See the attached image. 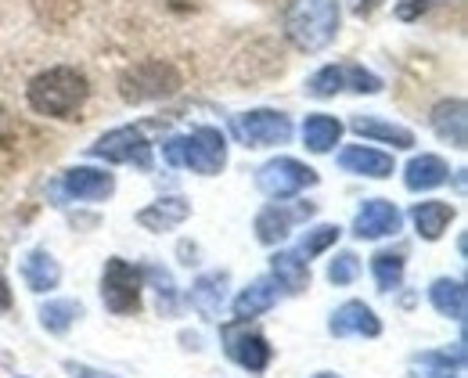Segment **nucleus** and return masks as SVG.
Wrapping results in <instances>:
<instances>
[{"label":"nucleus","mask_w":468,"mask_h":378,"mask_svg":"<svg viewBox=\"0 0 468 378\" xmlns=\"http://www.w3.org/2000/svg\"><path fill=\"white\" fill-rule=\"evenodd\" d=\"M328 331H332L335 339H346V335L375 339V335H382V320H378V314H375L367 303L350 299V303H343V307L332 314V320H328Z\"/></svg>","instance_id":"14"},{"label":"nucleus","mask_w":468,"mask_h":378,"mask_svg":"<svg viewBox=\"0 0 468 378\" xmlns=\"http://www.w3.org/2000/svg\"><path fill=\"white\" fill-rule=\"evenodd\" d=\"M339 170L356 173V177H371V181H386V177H393V155H386L378 148L350 144L339 152Z\"/></svg>","instance_id":"15"},{"label":"nucleus","mask_w":468,"mask_h":378,"mask_svg":"<svg viewBox=\"0 0 468 378\" xmlns=\"http://www.w3.org/2000/svg\"><path fill=\"white\" fill-rule=\"evenodd\" d=\"M29 109L51 120H72V112L83 109V101L90 98V83L80 68L72 65H55L40 76H33V83L26 87Z\"/></svg>","instance_id":"2"},{"label":"nucleus","mask_w":468,"mask_h":378,"mask_svg":"<svg viewBox=\"0 0 468 378\" xmlns=\"http://www.w3.org/2000/svg\"><path fill=\"white\" fill-rule=\"evenodd\" d=\"M314 378H339V375H332V372H321V375H314Z\"/></svg>","instance_id":"36"},{"label":"nucleus","mask_w":468,"mask_h":378,"mask_svg":"<svg viewBox=\"0 0 468 378\" xmlns=\"http://www.w3.org/2000/svg\"><path fill=\"white\" fill-rule=\"evenodd\" d=\"M83 314V307L80 303H72V299H51L44 310H40V324L48 328V331H55V335H61V331H69L72 328V320Z\"/></svg>","instance_id":"29"},{"label":"nucleus","mask_w":468,"mask_h":378,"mask_svg":"<svg viewBox=\"0 0 468 378\" xmlns=\"http://www.w3.org/2000/svg\"><path fill=\"white\" fill-rule=\"evenodd\" d=\"M271 278L285 292H303V289H310V263L299 252H274L271 256Z\"/></svg>","instance_id":"24"},{"label":"nucleus","mask_w":468,"mask_h":378,"mask_svg":"<svg viewBox=\"0 0 468 378\" xmlns=\"http://www.w3.org/2000/svg\"><path fill=\"white\" fill-rule=\"evenodd\" d=\"M371 274H375L378 292H397L404 285V256L400 252H378L371 259Z\"/></svg>","instance_id":"28"},{"label":"nucleus","mask_w":468,"mask_h":378,"mask_svg":"<svg viewBox=\"0 0 468 378\" xmlns=\"http://www.w3.org/2000/svg\"><path fill=\"white\" fill-rule=\"evenodd\" d=\"M306 216H314V205H306V202L303 205L274 202V205H267V209L256 213V238L263 246H278V242H285L292 235V227L299 220H306Z\"/></svg>","instance_id":"10"},{"label":"nucleus","mask_w":468,"mask_h":378,"mask_svg":"<svg viewBox=\"0 0 468 378\" xmlns=\"http://www.w3.org/2000/svg\"><path fill=\"white\" fill-rule=\"evenodd\" d=\"M314 184H317V173H314L306 163L289 159V155L263 163L260 173H256V188L263 191L267 198H274V202H285V198H292V194H299V191L314 188Z\"/></svg>","instance_id":"6"},{"label":"nucleus","mask_w":468,"mask_h":378,"mask_svg":"<svg viewBox=\"0 0 468 378\" xmlns=\"http://www.w3.org/2000/svg\"><path fill=\"white\" fill-rule=\"evenodd\" d=\"M432 7V0H400L397 4V18H404V22H414L418 15H425Z\"/></svg>","instance_id":"32"},{"label":"nucleus","mask_w":468,"mask_h":378,"mask_svg":"<svg viewBox=\"0 0 468 378\" xmlns=\"http://www.w3.org/2000/svg\"><path fill=\"white\" fill-rule=\"evenodd\" d=\"M339 137H343V123L335 116H324V112L306 116V123H303V144L310 152L324 155V152H332L339 144Z\"/></svg>","instance_id":"27"},{"label":"nucleus","mask_w":468,"mask_h":378,"mask_svg":"<svg viewBox=\"0 0 468 378\" xmlns=\"http://www.w3.org/2000/svg\"><path fill=\"white\" fill-rule=\"evenodd\" d=\"M462 364H465V350H458L454 357H451V353H440V350H429V353L410 357V375L414 378H458L462 375Z\"/></svg>","instance_id":"26"},{"label":"nucleus","mask_w":468,"mask_h":378,"mask_svg":"<svg viewBox=\"0 0 468 378\" xmlns=\"http://www.w3.org/2000/svg\"><path fill=\"white\" fill-rule=\"evenodd\" d=\"M234 137L245 148H274L292 137V120L274 109H252V112L234 116Z\"/></svg>","instance_id":"9"},{"label":"nucleus","mask_w":468,"mask_h":378,"mask_svg":"<svg viewBox=\"0 0 468 378\" xmlns=\"http://www.w3.org/2000/svg\"><path fill=\"white\" fill-rule=\"evenodd\" d=\"M80 378H116V375H101V372H90V368H80Z\"/></svg>","instance_id":"34"},{"label":"nucleus","mask_w":468,"mask_h":378,"mask_svg":"<svg viewBox=\"0 0 468 378\" xmlns=\"http://www.w3.org/2000/svg\"><path fill=\"white\" fill-rule=\"evenodd\" d=\"M187 216H191V205L184 198H159V202H152L148 209L137 213V224L144 231H152V235H163V231L180 227Z\"/></svg>","instance_id":"19"},{"label":"nucleus","mask_w":468,"mask_h":378,"mask_svg":"<svg viewBox=\"0 0 468 378\" xmlns=\"http://www.w3.org/2000/svg\"><path fill=\"white\" fill-rule=\"evenodd\" d=\"M224 342H228V357L245 372H263L271 364V342L260 331L224 328Z\"/></svg>","instance_id":"12"},{"label":"nucleus","mask_w":468,"mask_h":378,"mask_svg":"<svg viewBox=\"0 0 468 378\" xmlns=\"http://www.w3.org/2000/svg\"><path fill=\"white\" fill-rule=\"evenodd\" d=\"M90 155L105 159V163H122V166H137V170H152V144L137 126H119L101 133L90 144Z\"/></svg>","instance_id":"8"},{"label":"nucleus","mask_w":468,"mask_h":378,"mask_svg":"<svg viewBox=\"0 0 468 378\" xmlns=\"http://www.w3.org/2000/svg\"><path fill=\"white\" fill-rule=\"evenodd\" d=\"M375 4H378V0H356V7H360V11H367V7H375Z\"/></svg>","instance_id":"35"},{"label":"nucleus","mask_w":468,"mask_h":378,"mask_svg":"<svg viewBox=\"0 0 468 378\" xmlns=\"http://www.w3.org/2000/svg\"><path fill=\"white\" fill-rule=\"evenodd\" d=\"M465 101L462 98H447V101H440L436 109H432V130H436V137L440 141H447V144H454V148H465L468 144V116H465Z\"/></svg>","instance_id":"16"},{"label":"nucleus","mask_w":468,"mask_h":378,"mask_svg":"<svg viewBox=\"0 0 468 378\" xmlns=\"http://www.w3.org/2000/svg\"><path fill=\"white\" fill-rule=\"evenodd\" d=\"M163 155L170 166L180 170H191V173H202V177H217L228 163V141L217 126H198L191 133H180L170 137L163 144Z\"/></svg>","instance_id":"3"},{"label":"nucleus","mask_w":468,"mask_h":378,"mask_svg":"<svg viewBox=\"0 0 468 378\" xmlns=\"http://www.w3.org/2000/svg\"><path fill=\"white\" fill-rule=\"evenodd\" d=\"M180 90V72L170 62H137L130 68H122L119 76V94L122 101L130 105H144V101H159V98H170Z\"/></svg>","instance_id":"4"},{"label":"nucleus","mask_w":468,"mask_h":378,"mask_svg":"<svg viewBox=\"0 0 468 378\" xmlns=\"http://www.w3.org/2000/svg\"><path fill=\"white\" fill-rule=\"evenodd\" d=\"M339 235H343V227H335V224H321V227H314V231H306V238H303V246H299V256L310 263V256H317V252L332 249L335 242H339Z\"/></svg>","instance_id":"30"},{"label":"nucleus","mask_w":468,"mask_h":378,"mask_svg":"<svg viewBox=\"0 0 468 378\" xmlns=\"http://www.w3.org/2000/svg\"><path fill=\"white\" fill-rule=\"evenodd\" d=\"M339 90H356V94H378L382 79L367 72L364 65H324L306 79L310 98H335Z\"/></svg>","instance_id":"7"},{"label":"nucleus","mask_w":468,"mask_h":378,"mask_svg":"<svg viewBox=\"0 0 468 378\" xmlns=\"http://www.w3.org/2000/svg\"><path fill=\"white\" fill-rule=\"evenodd\" d=\"M356 274H360V259L353 252H339L332 259V267H328V281L332 285H350Z\"/></svg>","instance_id":"31"},{"label":"nucleus","mask_w":468,"mask_h":378,"mask_svg":"<svg viewBox=\"0 0 468 378\" xmlns=\"http://www.w3.org/2000/svg\"><path fill=\"white\" fill-rule=\"evenodd\" d=\"M339 22H343L339 0H289L282 18L289 44L303 55L324 51L339 37Z\"/></svg>","instance_id":"1"},{"label":"nucleus","mask_w":468,"mask_h":378,"mask_svg":"<svg viewBox=\"0 0 468 378\" xmlns=\"http://www.w3.org/2000/svg\"><path fill=\"white\" fill-rule=\"evenodd\" d=\"M451 220H454V205H447V202H418L410 209V224L425 242H440L443 231L451 227Z\"/></svg>","instance_id":"21"},{"label":"nucleus","mask_w":468,"mask_h":378,"mask_svg":"<svg viewBox=\"0 0 468 378\" xmlns=\"http://www.w3.org/2000/svg\"><path fill=\"white\" fill-rule=\"evenodd\" d=\"M141 289L144 278L133 263H126L122 256H112L101 270V303L112 314H137L141 310Z\"/></svg>","instance_id":"5"},{"label":"nucleus","mask_w":468,"mask_h":378,"mask_svg":"<svg viewBox=\"0 0 468 378\" xmlns=\"http://www.w3.org/2000/svg\"><path fill=\"white\" fill-rule=\"evenodd\" d=\"M61 191L76 202H105L116 191V177L105 170H90V166H72L61 177Z\"/></svg>","instance_id":"13"},{"label":"nucleus","mask_w":468,"mask_h":378,"mask_svg":"<svg viewBox=\"0 0 468 378\" xmlns=\"http://www.w3.org/2000/svg\"><path fill=\"white\" fill-rule=\"evenodd\" d=\"M400 224H404V216H400V209H397L393 202H386V198H367V202L360 205V213L353 216V235L375 242V238L397 235Z\"/></svg>","instance_id":"11"},{"label":"nucleus","mask_w":468,"mask_h":378,"mask_svg":"<svg viewBox=\"0 0 468 378\" xmlns=\"http://www.w3.org/2000/svg\"><path fill=\"white\" fill-rule=\"evenodd\" d=\"M22 278H26L29 292L44 296V292L58 289V281H61L58 259H55V256H51L48 249H33L29 256H26V263H22Z\"/></svg>","instance_id":"20"},{"label":"nucleus","mask_w":468,"mask_h":378,"mask_svg":"<svg viewBox=\"0 0 468 378\" xmlns=\"http://www.w3.org/2000/svg\"><path fill=\"white\" fill-rule=\"evenodd\" d=\"M11 303V292H7V285H4V278H0V310Z\"/></svg>","instance_id":"33"},{"label":"nucleus","mask_w":468,"mask_h":378,"mask_svg":"<svg viewBox=\"0 0 468 378\" xmlns=\"http://www.w3.org/2000/svg\"><path fill=\"white\" fill-rule=\"evenodd\" d=\"M18 378H22V375H18Z\"/></svg>","instance_id":"37"},{"label":"nucleus","mask_w":468,"mask_h":378,"mask_svg":"<svg viewBox=\"0 0 468 378\" xmlns=\"http://www.w3.org/2000/svg\"><path fill=\"white\" fill-rule=\"evenodd\" d=\"M228 281H231L228 270H209V274H202V278L191 285V292H187L191 307L202 317H217L220 307H224V299H228Z\"/></svg>","instance_id":"18"},{"label":"nucleus","mask_w":468,"mask_h":378,"mask_svg":"<svg viewBox=\"0 0 468 378\" xmlns=\"http://www.w3.org/2000/svg\"><path fill=\"white\" fill-rule=\"evenodd\" d=\"M451 181V170L440 155H414L404 170V184L410 191H432Z\"/></svg>","instance_id":"23"},{"label":"nucleus","mask_w":468,"mask_h":378,"mask_svg":"<svg viewBox=\"0 0 468 378\" xmlns=\"http://www.w3.org/2000/svg\"><path fill=\"white\" fill-rule=\"evenodd\" d=\"M274 303H278V281H274V278H256V281H249V285L234 296L231 307L238 320H252V317L274 310Z\"/></svg>","instance_id":"17"},{"label":"nucleus","mask_w":468,"mask_h":378,"mask_svg":"<svg viewBox=\"0 0 468 378\" xmlns=\"http://www.w3.org/2000/svg\"><path fill=\"white\" fill-rule=\"evenodd\" d=\"M350 126L360 137H371V141H382V144H393V148H414V133L400 123H386L378 116H353Z\"/></svg>","instance_id":"25"},{"label":"nucleus","mask_w":468,"mask_h":378,"mask_svg":"<svg viewBox=\"0 0 468 378\" xmlns=\"http://www.w3.org/2000/svg\"><path fill=\"white\" fill-rule=\"evenodd\" d=\"M429 303L436 307V314L451 317V320H465V310H468V289H465V281L436 278V281L429 285Z\"/></svg>","instance_id":"22"}]
</instances>
